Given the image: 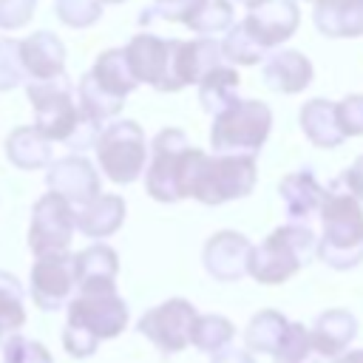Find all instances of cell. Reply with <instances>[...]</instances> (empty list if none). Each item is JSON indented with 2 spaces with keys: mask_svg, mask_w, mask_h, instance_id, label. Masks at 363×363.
<instances>
[{
  "mask_svg": "<svg viewBox=\"0 0 363 363\" xmlns=\"http://www.w3.org/2000/svg\"><path fill=\"white\" fill-rule=\"evenodd\" d=\"M272 133V108L261 99H235L213 116L210 147L216 153H258Z\"/></svg>",
  "mask_w": 363,
  "mask_h": 363,
  "instance_id": "277c9868",
  "label": "cell"
},
{
  "mask_svg": "<svg viewBox=\"0 0 363 363\" xmlns=\"http://www.w3.org/2000/svg\"><path fill=\"white\" fill-rule=\"evenodd\" d=\"M102 3H125V0H102Z\"/></svg>",
  "mask_w": 363,
  "mask_h": 363,
  "instance_id": "bcb514c9",
  "label": "cell"
},
{
  "mask_svg": "<svg viewBox=\"0 0 363 363\" xmlns=\"http://www.w3.org/2000/svg\"><path fill=\"white\" fill-rule=\"evenodd\" d=\"M238 85H241V77L235 71V65L230 62H218L213 65L199 82V105L204 113L216 116L218 111H224L227 105H233L238 99Z\"/></svg>",
  "mask_w": 363,
  "mask_h": 363,
  "instance_id": "d4e9b609",
  "label": "cell"
},
{
  "mask_svg": "<svg viewBox=\"0 0 363 363\" xmlns=\"http://www.w3.org/2000/svg\"><path fill=\"white\" fill-rule=\"evenodd\" d=\"M343 184V190H349L357 201H363V156H357L352 162V167L343 173V179H337Z\"/></svg>",
  "mask_w": 363,
  "mask_h": 363,
  "instance_id": "b9f144b4",
  "label": "cell"
},
{
  "mask_svg": "<svg viewBox=\"0 0 363 363\" xmlns=\"http://www.w3.org/2000/svg\"><path fill=\"white\" fill-rule=\"evenodd\" d=\"M298 119H301V130H303V136H306L315 147L332 150V147H337V145L346 139V136L340 133V128H337L335 102L326 99V96H315V99L303 102Z\"/></svg>",
  "mask_w": 363,
  "mask_h": 363,
  "instance_id": "cb8c5ba5",
  "label": "cell"
},
{
  "mask_svg": "<svg viewBox=\"0 0 363 363\" xmlns=\"http://www.w3.org/2000/svg\"><path fill=\"white\" fill-rule=\"evenodd\" d=\"M250 252H252V244L244 233L218 230L204 241L201 264H204L210 278H216L221 284H233V281H241L247 275Z\"/></svg>",
  "mask_w": 363,
  "mask_h": 363,
  "instance_id": "5bb4252c",
  "label": "cell"
},
{
  "mask_svg": "<svg viewBox=\"0 0 363 363\" xmlns=\"http://www.w3.org/2000/svg\"><path fill=\"white\" fill-rule=\"evenodd\" d=\"M96 162L113 184H133L145 173L147 139L133 119H111L102 125L96 142Z\"/></svg>",
  "mask_w": 363,
  "mask_h": 363,
  "instance_id": "5b68a950",
  "label": "cell"
},
{
  "mask_svg": "<svg viewBox=\"0 0 363 363\" xmlns=\"http://www.w3.org/2000/svg\"><path fill=\"white\" fill-rule=\"evenodd\" d=\"M74 204H68L57 193H45L34 201L31 210V227H28V247L34 255L45 252H62L68 250L74 238Z\"/></svg>",
  "mask_w": 363,
  "mask_h": 363,
  "instance_id": "8fae6325",
  "label": "cell"
},
{
  "mask_svg": "<svg viewBox=\"0 0 363 363\" xmlns=\"http://www.w3.org/2000/svg\"><path fill=\"white\" fill-rule=\"evenodd\" d=\"M196 315L199 312L187 298H167L150 306L136 320V332L145 335L162 354H176L190 346V329Z\"/></svg>",
  "mask_w": 363,
  "mask_h": 363,
  "instance_id": "9c48e42d",
  "label": "cell"
},
{
  "mask_svg": "<svg viewBox=\"0 0 363 363\" xmlns=\"http://www.w3.org/2000/svg\"><path fill=\"white\" fill-rule=\"evenodd\" d=\"M241 6H247V9H252V6H258V3H264V0H238Z\"/></svg>",
  "mask_w": 363,
  "mask_h": 363,
  "instance_id": "f6af8a7d",
  "label": "cell"
},
{
  "mask_svg": "<svg viewBox=\"0 0 363 363\" xmlns=\"http://www.w3.org/2000/svg\"><path fill=\"white\" fill-rule=\"evenodd\" d=\"M26 68H23V57H20V40L14 37H3L0 40V91H11L17 85H23Z\"/></svg>",
  "mask_w": 363,
  "mask_h": 363,
  "instance_id": "8d00e7d4",
  "label": "cell"
},
{
  "mask_svg": "<svg viewBox=\"0 0 363 363\" xmlns=\"http://www.w3.org/2000/svg\"><path fill=\"white\" fill-rule=\"evenodd\" d=\"M65 306H68L65 323L79 326L82 332H88L99 343L122 335L128 329V320H130L128 303H125V298H119L116 289L77 292V295H71V301Z\"/></svg>",
  "mask_w": 363,
  "mask_h": 363,
  "instance_id": "ba28073f",
  "label": "cell"
},
{
  "mask_svg": "<svg viewBox=\"0 0 363 363\" xmlns=\"http://www.w3.org/2000/svg\"><path fill=\"white\" fill-rule=\"evenodd\" d=\"M233 23H235V9L230 0H204L199 11L187 20V28L199 37H213V34H224Z\"/></svg>",
  "mask_w": 363,
  "mask_h": 363,
  "instance_id": "1f68e13d",
  "label": "cell"
},
{
  "mask_svg": "<svg viewBox=\"0 0 363 363\" xmlns=\"http://www.w3.org/2000/svg\"><path fill=\"white\" fill-rule=\"evenodd\" d=\"M241 26L264 51H272L298 31L301 9L295 0H264L247 11Z\"/></svg>",
  "mask_w": 363,
  "mask_h": 363,
  "instance_id": "4fadbf2b",
  "label": "cell"
},
{
  "mask_svg": "<svg viewBox=\"0 0 363 363\" xmlns=\"http://www.w3.org/2000/svg\"><path fill=\"white\" fill-rule=\"evenodd\" d=\"M315 68L303 51L295 48H278L267 54L261 65V79L275 94H301L312 85Z\"/></svg>",
  "mask_w": 363,
  "mask_h": 363,
  "instance_id": "2e32d148",
  "label": "cell"
},
{
  "mask_svg": "<svg viewBox=\"0 0 363 363\" xmlns=\"http://www.w3.org/2000/svg\"><path fill=\"white\" fill-rule=\"evenodd\" d=\"M88 74H91V79L105 94H111L116 99H125L139 85L136 77H133V71H130V65H128L125 48H108V51H102Z\"/></svg>",
  "mask_w": 363,
  "mask_h": 363,
  "instance_id": "4316f807",
  "label": "cell"
},
{
  "mask_svg": "<svg viewBox=\"0 0 363 363\" xmlns=\"http://www.w3.org/2000/svg\"><path fill=\"white\" fill-rule=\"evenodd\" d=\"M77 102H79V111H82L88 119H94L96 125L111 122V119L122 111V105H125V99H116V96L105 94V91L91 79V74H85V77L79 79V85H77Z\"/></svg>",
  "mask_w": 363,
  "mask_h": 363,
  "instance_id": "f546056e",
  "label": "cell"
},
{
  "mask_svg": "<svg viewBox=\"0 0 363 363\" xmlns=\"http://www.w3.org/2000/svg\"><path fill=\"white\" fill-rule=\"evenodd\" d=\"M278 193H281L289 221H301V224H306L312 216H318V210L326 199V187L315 179V173L309 167L286 173L278 182Z\"/></svg>",
  "mask_w": 363,
  "mask_h": 363,
  "instance_id": "d6986e66",
  "label": "cell"
},
{
  "mask_svg": "<svg viewBox=\"0 0 363 363\" xmlns=\"http://www.w3.org/2000/svg\"><path fill=\"white\" fill-rule=\"evenodd\" d=\"M335 116L340 133L349 136H363V94H349L340 102H335Z\"/></svg>",
  "mask_w": 363,
  "mask_h": 363,
  "instance_id": "f35d334b",
  "label": "cell"
},
{
  "mask_svg": "<svg viewBox=\"0 0 363 363\" xmlns=\"http://www.w3.org/2000/svg\"><path fill=\"white\" fill-rule=\"evenodd\" d=\"M28 102L34 108V128L48 139V142H68L71 133L79 128L85 113L79 111L77 91L68 82V77H54V79H37L28 82L26 88Z\"/></svg>",
  "mask_w": 363,
  "mask_h": 363,
  "instance_id": "8992f818",
  "label": "cell"
},
{
  "mask_svg": "<svg viewBox=\"0 0 363 363\" xmlns=\"http://www.w3.org/2000/svg\"><path fill=\"white\" fill-rule=\"evenodd\" d=\"M0 346H3V363H54L51 352L40 340L23 337L17 332L9 335Z\"/></svg>",
  "mask_w": 363,
  "mask_h": 363,
  "instance_id": "e575fe53",
  "label": "cell"
},
{
  "mask_svg": "<svg viewBox=\"0 0 363 363\" xmlns=\"http://www.w3.org/2000/svg\"><path fill=\"white\" fill-rule=\"evenodd\" d=\"M125 199L116 193H99L91 201L79 204L74 210V224L88 238H108L113 235L125 221Z\"/></svg>",
  "mask_w": 363,
  "mask_h": 363,
  "instance_id": "603a6c76",
  "label": "cell"
},
{
  "mask_svg": "<svg viewBox=\"0 0 363 363\" xmlns=\"http://www.w3.org/2000/svg\"><path fill=\"white\" fill-rule=\"evenodd\" d=\"M187 136L179 128H162L150 147H147V162H145V187L147 196L162 201V204H173L182 201L179 193V176H182V159L187 150Z\"/></svg>",
  "mask_w": 363,
  "mask_h": 363,
  "instance_id": "52a82bcc",
  "label": "cell"
},
{
  "mask_svg": "<svg viewBox=\"0 0 363 363\" xmlns=\"http://www.w3.org/2000/svg\"><path fill=\"white\" fill-rule=\"evenodd\" d=\"M20 57L31 82L65 74V45L54 31H34L31 37L20 40Z\"/></svg>",
  "mask_w": 363,
  "mask_h": 363,
  "instance_id": "ac0fdd59",
  "label": "cell"
},
{
  "mask_svg": "<svg viewBox=\"0 0 363 363\" xmlns=\"http://www.w3.org/2000/svg\"><path fill=\"white\" fill-rule=\"evenodd\" d=\"M125 57H128V65L136 82H145L162 94L179 91L173 79V40L150 34V31L133 34L125 45Z\"/></svg>",
  "mask_w": 363,
  "mask_h": 363,
  "instance_id": "30bf717a",
  "label": "cell"
},
{
  "mask_svg": "<svg viewBox=\"0 0 363 363\" xmlns=\"http://www.w3.org/2000/svg\"><path fill=\"white\" fill-rule=\"evenodd\" d=\"M357 335V318L349 309H326L309 326L312 352L320 357H337L352 346Z\"/></svg>",
  "mask_w": 363,
  "mask_h": 363,
  "instance_id": "44dd1931",
  "label": "cell"
},
{
  "mask_svg": "<svg viewBox=\"0 0 363 363\" xmlns=\"http://www.w3.org/2000/svg\"><path fill=\"white\" fill-rule=\"evenodd\" d=\"M312 23L329 40L363 37V0H315Z\"/></svg>",
  "mask_w": 363,
  "mask_h": 363,
  "instance_id": "7402d4cb",
  "label": "cell"
},
{
  "mask_svg": "<svg viewBox=\"0 0 363 363\" xmlns=\"http://www.w3.org/2000/svg\"><path fill=\"white\" fill-rule=\"evenodd\" d=\"M218 62H224L218 40H213V37L173 40V79H176L179 91L187 85H196Z\"/></svg>",
  "mask_w": 363,
  "mask_h": 363,
  "instance_id": "e0dca14e",
  "label": "cell"
},
{
  "mask_svg": "<svg viewBox=\"0 0 363 363\" xmlns=\"http://www.w3.org/2000/svg\"><path fill=\"white\" fill-rule=\"evenodd\" d=\"M26 323L23 286L11 272L0 269V343Z\"/></svg>",
  "mask_w": 363,
  "mask_h": 363,
  "instance_id": "4dcf8cb0",
  "label": "cell"
},
{
  "mask_svg": "<svg viewBox=\"0 0 363 363\" xmlns=\"http://www.w3.org/2000/svg\"><path fill=\"white\" fill-rule=\"evenodd\" d=\"M45 184L51 193L62 196L74 207H79V204H85L102 193L99 173L82 153H71V156H62L57 162H48Z\"/></svg>",
  "mask_w": 363,
  "mask_h": 363,
  "instance_id": "9a60e30c",
  "label": "cell"
},
{
  "mask_svg": "<svg viewBox=\"0 0 363 363\" xmlns=\"http://www.w3.org/2000/svg\"><path fill=\"white\" fill-rule=\"evenodd\" d=\"M74 275L77 292H96V289H116L119 275V255L108 244H91L74 255Z\"/></svg>",
  "mask_w": 363,
  "mask_h": 363,
  "instance_id": "ffe728a7",
  "label": "cell"
},
{
  "mask_svg": "<svg viewBox=\"0 0 363 363\" xmlns=\"http://www.w3.org/2000/svg\"><path fill=\"white\" fill-rule=\"evenodd\" d=\"M309 3H315V0H309Z\"/></svg>",
  "mask_w": 363,
  "mask_h": 363,
  "instance_id": "7dc6e473",
  "label": "cell"
},
{
  "mask_svg": "<svg viewBox=\"0 0 363 363\" xmlns=\"http://www.w3.org/2000/svg\"><path fill=\"white\" fill-rule=\"evenodd\" d=\"M318 216L320 235L315 258L332 269H354L363 261V201L343 187L326 190Z\"/></svg>",
  "mask_w": 363,
  "mask_h": 363,
  "instance_id": "6da1fadb",
  "label": "cell"
},
{
  "mask_svg": "<svg viewBox=\"0 0 363 363\" xmlns=\"http://www.w3.org/2000/svg\"><path fill=\"white\" fill-rule=\"evenodd\" d=\"M62 346H65V352L71 357H91L99 349V340L91 337L88 332H82L79 326L65 323V329H62Z\"/></svg>",
  "mask_w": 363,
  "mask_h": 363,
  "instance_id": "60d3db41",
  "label": "cell"
},
{
  "mask_svg": "<svg viewBox=\"0 0 363 363\" xmlns=\"http://www.w3.org/2000/svg\"><path fill=\"white\" fill-rule=\"evenodd\" d=\"M332 363H363V349H346L337 357H332Z\"/></svg>",
  "mask_w": 363,
  "mask_h": 363,
  "instance_id": "ee69618b",
  "label": "cell"
},
{
  "mask_svg": "<svg viewBox=\"0 0 363 363\" xmlns=\"http://www.w3.org/2000/svg\"><path fill=\"white\" fill-rule=\"evenodd\" d=\"M235 337V326L230 318L216 315V312H204L196 315L193 329H190V346H196L204 354H216L218 349L230 346Z\"/></svg>",
  "mask_w": 363,
  "mask_h": 363,
  "instance_id": "f1b7e54d",
  "label": "cell"
},
{
  "mask_svg": "<svg viewBox=\"0 0 363 363\" xmlns=\"http://www.w3.org/2000/svg\"><path fill=\"white\" fill-rule=\"evenodd\" d=\"M28 281H31V284H28L31 298H34V303H37L43 312H57V309H62V306L71 301L74 289H77L74 255H71L68 250L37 255Z\"/></svg>",
  "mask_w": 363,
  "mask_h": 363,
  "instance_id": "7c38bea8",
  "label": "cell"
},
{
  "mask_svg": "<svg viewBox=\"0 0 363 363\" xmlns=\"http://www.w3.org/2000/svg\"><path fill=\"white\" fill-rule=\"evenodd\" d=\"M204 0H153L150 9H145L142 14V23L147 20H167V23H184L199 11Z\"/></svg>",
  "mask_w": 363,
  "mask_h": 363,
  "instance_id": "74e56055",
  "label": "cell"
},
{
  "mask_svg": "<svg viewBox=\"0 0 363 363\" xmlns=\"http://www.w3.org/2000/svg\"><path fill=\"white\" fill-rule=\"evenodd\" d=\"M315 247H318V235L306 224L301 221L281 224L264 241L252 244L247 275L264 286H281L315 258Z\"/></svg>",
  "mask_w": 363,
  "mask_h": 363,
  "instance_id": "7a4b0ae2",
  "label": "cell"
},
{
  "mask_svg": "<svg viewBox=\"0 0 363 363\" xmlns=\"http://www.w3.org/2000/svg\"><path fill=\"white\" fill-rule=\"evenodd\" d=\"M258 167L252 153H204L190 187V199L216 207L244 199L255 190Z\"/></svg>",
  "mask_w": 363,
  "mask_h": 363,
  "instance_id": "3957f363",
  "label": "cell"
},
{
  "mask_svg": "<svg viewBox=\"0 0 363 363\" xmlns=\"http://www.w3.org/2000/svg\"><path fill=\"white\" fill-rule=\"evenodd\" d=\"M37 0H0V28L14 31L23 28L34 17Z\"/></svg>",
  "mask_w": 363,
  "mask_h": 363,
  "instance_id": "ab89813d",
  "label": "cell"
},
{
  "mask_svg": "<svg viewBox=\"0 0 363 363\" xmlns=\"http://www.w3.org/2000/svg\"><path fill=\"white\" fill-rule=\"evenodd\" d=\"M286 315L278 312V309H261L250 318L247 329H244V343H247V352L252 354H272L284 329H286Z\"/></svg>",
  "mask_w": 363,
  "mask_h": 363,
  "instance_id": "83f0119b",
  "label": "cell"
},
{
  "mask_svg": "<svg viewBox=\"0 0 363 363\" xmlns=\"http://www.w3.org/2000/svg\"><path fill=\"white\" fill-rule=\"evenodd\" d=\"M312 354V343H309V326L303 323H286L275 352H272V360L275 363H303L306 357Z\"/></svg>",
  "mask_w": 363,
  "mask_h": 363,
  "instance_id": "836d02e7",
  "label": "cell"
},
{
  "mask_svg": "<svg viewBox=\"0 0 363 363\" xmlns=\"http://www.w3.org/2000/svg\"><path fill=\"white\" fill-rule=\"evenodd\" d=\"M102 0H57L54 11L68 28H88L102 17Z\"/></svg>",
  "mask_w": 363,
  "mask_h": 363,
  "instance_id": "d590c367",
  "label": "cell"
},
{
  "mask_svg": "<svg viewBox=\"0 0 363 363\" xmlns=\"http://www.w3.org/2000/svg\"><path fill=\"white\" fill-rule=\"evenodd\" d=\"M210 363H255V357H252V352H247V349L224 346V349H218V352L213 354Z\"/></svg>",
  "mask_w": 363,
  "mask_h": 363,
  "instance_id": "7bdbcfd3",
  "label": "cell"
},
{
  "mask_svg": "<svg viewBox=\"0 0 363 363\" xmlns=\"http://www.w3.org/2000/svg\"><path fill=\"white\" fill-rule=\"evenodd\" d=\"M221 45V57L224 62L230 65H258L269 51H264L247 31L241 23H233L227 31H224V40L218 43Z\"/></svg>",
  "mask_w": 363,
  "mask_h": 363,
  "instance_id": "d6a6232c",
  "label": "cell"
},
{
  "mask_svg": "<svg viewBox=\"0 0 363 363\" xmlns=\"http://www.w3.org/2000/svg\"><path fill=\"white\" fill-rule=\"evenodd\" d=\"M6 159L17 170H40V167H48V162H51V142L34 125L14 128L9 133V139H6Z\"/></svg>",
  "mask_w": 363,
  "mask_h": 363,
  "instance_id": "484cf974",
  "label": "cell"
}]
</instances>
